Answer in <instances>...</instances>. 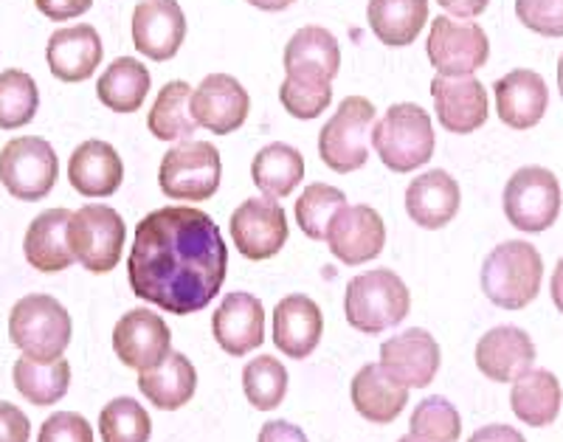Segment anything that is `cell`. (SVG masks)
Wrapping results in <instances>:
<instances>
[{"label": "cell", "mask_w": 563, "mask_h": 442, "mask_svg": "<svg viewBox=\"0 0 563 442\" xmlns=\"http://www.w3.org/2000/svg\"><path fill=\"white\" fill-rule=\"evenodd\" d=\"M561 184L547 167H521L507 180L501 195L507 223L525 234H541L552 229L561 214Z\"/></svg>", "instance_id": "cell-8"}, {"label": "cell", "mask_w": 563, "mask_h": 442, "mask_svg": "<svg viewBox=\"0 0 563 442\" xmlns=\"http://www.w3.org/2000/svg\"><path fill=\"white\" fill-rule=\"evenodd\" d=\"M467 442H527V440H525V434L512 429V426L493 423V426H485V429L474 431Z\"/></svg>", "instance_id": "cell-47"}, {"label": "cell", "mask_w": 563, "mask_h": 442, "mask_svg": "<svg viewBox=\"0 0 563 442\" xmlns=\"http://www.w3.org/2000/svg\"><path fill=\"white\" fill-rule=\"evenodd\" d=\"M141 395L161 411H175L192 400L198 389V372L184 353H169V358L150 372H139Z\"/></svg>", "instance_id": "cell-30"}, {"label": "cell", "mask_w": 563, "mask_h": 442, "mask_svg": "<svg viewBox=\"0 0 563 442\" xmlns=\"http://www.w3.org/2000/svg\"><path fill=\"white\" fill-rule=\"evenodd\" d=\"M225 268L223 231L195 206L155 209L135 225L130 288L155 308L175 316L200 313L223 288Z\"/></svg>", "instance_id": "cell-1"}, {"label": "cell", "mask_w": 563, "mask_h": 442, "mask_svg": "<svg viewBox=\"0 0 563 442\" xmlns=\"http://www.w3.org/2000/svg\"><path fill=\"white\" fill-rule=\"evenodd\" d=\"M150 82L153 79H150L147 65H141L133 57H119L99 77L97 97L113 113H135L147 102Z\"/></svg>", "instance_id": "cell-32"}, {"label": "cell", "mask_w": 563, "mask_h": 442, "mask_svg": "<svg viewBox=\"0 0 563 442\" xmlns=\"http://www.w3.org/2000/svg\"><path fill=\"white\" fill-rule=\"evenodd\" d=\"M558 90H561V99H563V54L558 59Z\"/></svg>", "instance_id": "cell-51"}, {"label": "cell", "mask_w": 563, "mask_h": 442, "mask_svg": "<svg viewBox=\"0 0 563 442\" xmlns=\"http://www.w3.org/2000/svg\"><path fill=\"white\" fill-rule=\"evenodd\" d=\"M32 440V423L26 411L14 404L0 400V442H29Z\"/></svg>", "instance_id": "cell-44"}, {"label": "cell", "mask_w": 563, "mask_h": 442, "mask_svg": "<svg viewBox=\"0 0 563 442\" xmlns=\"http://www.w3.org/2000/svg\"><path fill=\"white\" fill-rule=\"evenodd\" d=\"M37 442H93V429L77 411H57L40 426Z\"/></svg>", "instance_id": "cell-43"}, {"label": "cell", "mask_w": 563, "mask_h": 442, "mask_svg": "<svg viewBox=\"0 0 563 442\" xmlns=\"http://www.w3.org/2000/svg\"><path fill=\"white\" fill-rule=\"evenodd\" d=\"M440 128L449 133L467 135L485 128L487 122V90L476 77H434L431 79Z\"/></svg>", "instance_id": "cell-17"}, {"label": "cell", "mask_w": 563, "mask_h": 442, "mask_svg": "<svg viewBox=\"0 0 563 442\" xmlns=\"http://www.w3.org/2000/svg\"><path fill=\"white\" fill-rule=\"evenodd\" d=\"M327 248L344 265H364L378 257L386 245V225L372 206H344L327 229Z\"/></svg>", "instance_id": "cell-14"}, {"label": "cell", "mask_w": 563, "mask_h": 442, "mask_svg": "<svg viewBox=\"0 0 563 442\" xmlns=\"http://www.w3.org/2000/svg\"><path fill=\"white\" fill-rule=\"evenodd\" d=\"M192 119L198 128L211 130L214 135H229L240 130L249 119V90L229 74H209L189 99Z\"/></svg>", "instance_id": "cell-15"}, {"label": "cell", "mask_w": 563, "mask_h": 442, "mask_svg": "<svg viewBox=\"0 0 563 442\" xmlns=\"http://www.w3.org/2000/svg\"><path fill=\"white\" fill-rule=\"evenodd\" d=\"M40 90L32 74L9 68L0 74V130L26 128L37 115Z\"/></svg>", "instance_id": "cell-36"}, {"label": "cell", "mask_w": 563, "mask_h": 442, "mask_svg": "<svg viewBox=\"0 0 563 442\" xmlns=\"http://www.w3.org/2000/svg\"><path fill=\"white\" fill-rule=\"evenodd\" d=\"M321 333H324V316L310 296L290 294L274 310V344L285 358L301 361L316 353Z\"/></svg>", "instance_id": "cell-23"}, {"label": "cell", "mask_w": 563, "mask_h": 442, "mask_svg": "<svg viewBox=\"0 0 563 442\" xmlns=\"http://www.w3.org/2000/svg\"><path fill=\"white\" fill-rule=\"evenodd\" d=\"M211 335L220 350L234 358L254 353L265 341V310L256 296L234 290L220 301V308L211 316Z\"/></svg>", "instance_id": "cell-19"}, {"label": "cell", "mask_w": 563, "mask_h": 442, "mask_svg": "<svg viewBox=\"0 0 563 442\" xmlns=\"http://www.w3.org/2000/svg\"><path fill=\"white\" fill-rule=\"evenodd\" d=\"M411 294L395 270L375 268L350 279L344 296V316L352 330L380 335L409 316Z\"/></svg>", "instance_id": "cell-2"}, {"label": "cell", "mask_w": 563, "mask_h": 442, "mask_svg": "<svg viewBox=\"0 0 563 442\" xmlns=\"http://www.w3.org/2000/svg\"><path fill=\"white\" fill-rule=\"evenodd\" d=\"M493 93H496L499 119L512 130L536 128L550 108V88L544 77L530 68H516L507 77L496 79Z\"/></svg>", "instance_id": "cell-24"}, {"label": "cell", "mask_w": 563, "mask_h": 442, "mask_svg": "<svg viewBox=\"0 0 563 442\" xmlns=\"http://www.w3.org/2000/svg\"><path fill=\"white\" fill-rule=\"evenodd\" d=\"M563 389L561 380L550 369H530L519 380H512L510 409L521 423L532 429L552 426L561 415Z\"/></svg>", "instance_id": "cell-29"}, {"label": "cell", "mask_w": 563, "mask_h": 442, "mask_svg": "<svg viewBox=\"0 0 563 442\" xmlns=\"http://www.w3.org/2000/svg\"><path fill=\"white\" fill-rule=\"evenodd\" d=\"M256 442H310V440L305 437V431H301L299 426L288 423V420H271V423H265L263 429H260Z\"/></svg>", "instance_id": "cell-46"}, {"label": "cell", "mask_w": 563, "mask_h": 442, "mask_svg": "<svg viewBox=\"0 0 563 442\" xmlns=\"http://www.w3.org/2000/svg\"><path fill=\"white\" fill-rule=\"evenodd\" d=\"M550 296H552V305H555V308H558V313H563V257L558 259L555 270H552Z\"/></svg>", "instance_id": "cell-49"}, {"label": "cell", "mask_w": 563, "mask_h": 442, "mask_svg": "<svg viewBox=\"0 0 563 442\" xmlns=\"http://www.w3.org/2000/svg\"><path fill=\"white\" fill-rule=\"evenodd\" d=\"M474 358L487 380L507 384V380H519L525 372H530L538 353L525 330L501 324V328H493L482 335Z\"/></svg>", "instance_id": "cell-21"}, {"label": "cell", "mask_w": 563, "mask_h": 442, "mask_svg": "<svg viewBox=\"0 0 563 442\" xmlns=\"http://www.w3.org/2000/svg\"><path fill=\"white\" fill-rule=\"evenodd\" d=\"M14 389L34 406H54L68 395L70 386V364L65 358L40 364L29 355L14 361L12 366Z\"/></svg>", "instance_id": "cell-35"}, {"label": "cell", "mask_w": 563, "mask_h": 442, "mask_svg": "<svg viewBox=\"0 0 563 442\" xmlns=\"http://www.w3.org/2000/svg\"><path fill=\"white\" fill-rule=\"evenodd\" d=\"M74 321L63 301L48 294H29L14 301L9 313V339L20 353L40 364L63 358L70 344Z\"/></svg>", "instance_id": "cell-4"}, {"label": "cell", "mask_w": 563, "mask_h": 442, "mask_svg": "<svg viewBox=\"0 0 563 442\" xmlns=\"http://www.w3.org/2000/svg\"><path fill=\"white\" fill-rule=\"evenodd\" d=\"M375 104L364 97H346L319 133V155L333 173L350 175L369 161Z\"/></svg>", "instance_id": "cell-7"}, {"label": "cell", "mask_w": 563, "mask_h": 442, "mask_svg": "<svg viewBox=\"0 0 563 442\" xmlns=\"http://www.w3.org/2000/svg\"><path fill=\"white\" fill-rule=\"evenodd\" d=\"M243 391L249 404L260 411H271L288 395V369L274 355H260L243 369Z\"/></svg>", "instance_id": "cell-37"}, {"label": "cell", "mask_w": 563, "mask_h": 442, "mask_svg": "<svg viewBox=\"0 0 563 442\" xmlns=\"http://www.w3.org/2000/svg\"><path fill=\"white\" fill-rule=\"evenodd\" d=\"M516 18L541 37H563V0H516Z\"/></svg>", "instance_id": "cell-42"}, {"label": "cell", "mask_w": 563, "mask_h": 442, "mask_svg": "<svg viewBox=\"0 0 563 442\" xmlns=\"http://www.w3.org/2000/svg\"><path fill=\"white\" fill-rule=\"evenodd\" d=\"M231 240L245 259H271L288 243V218L276 200L251 198L234 209L229 220Z\"/></svg>", "instance_id": "cell-12"}, {"label": "cell", "mask_w": 563, "mask_h": 442, "mask_svg": "<svg viewBox=\"0 0 563 442\" xmlns=\"http://www.w3.org/2000/svg\"><path fill=\"white\" fill-rule=\"evenodd\" d=\"M482 290L501 310H525L541 290L544 259L536 245L507 240L496 245L482 265Z\"/></svg>", "instance_id": "cell-3"}, {"label": "cell", "mask_w": 563, "mask_h": 442, "mask_svg": "<svg viewBox=\"0 0 563 442\" xmlns=\"http://www.w3.org/2000/svg\"><path fill=\"white\" fill-rule=\"evenodd\" d=\"M409 431L429 442H456L462 434V417L449 398L431 395L417 404Z\"/></svg>", "instance_id": "cell-40"}, {"label": "cell", "mask_w": 563, "mask_h": 442, "mask_svg": "<svg viewBox=\"0 0 563 442\" xmlns=\"http://www.w3.org/2000/svg\"><path fill=\"white\" fill-rule=\"evenodd\" d=\"M57 178V153L40 135H20L0 150V184L14 200L48 198Z\"/></svg>", "instance_id": "cell-9"}, {"label": "cell", "mask_w": 563, "mask_h": 442, "mask_svg": "<svg viewBox=\"0 0 563 442\" xmlns=\"http://www.w3.org/2000/svg\"><path fill=\"white\" fill-rule=\"evenodd\" d=\"M397 442H429V440H422V437L411 434V431H409V434H406V437H400V440H397Z\"/></svg>", "instance_id": "cell-52"}, {"label": "cell", "mask_w": 563, "mask_h": 442, "mask_svg": "<svg viewBox=\"0 0 563 442\" xmlns=\"http://www.w3.org/2000/svg\"><path fill=\"white\" fill-rule=\"evenodd\" d=\"M113 350L124 366L135 372H150L169 358L173 333L158 313L135 308L115 321Z\"/></svg>", "instance_id": "cell-13"}, {"label": "cell", "mask_w": 563, "mask_h": 442, "mask_svg": "<svg viewBox=\"0 0 563 442\" xmlns=\"http://www.w3.org/2000/svg\"><path fill=\"white\" fill-rule=\"evenodd\" d=\"M68 180L82 198H110L124 180V161L113 144L88 139L68 161Z\"/></svg>", "instance_id": "cell-25"}, {"label": "cell", "mask_w": 563, "mask_h": 442, "mask_svg": "<svg viewBox=\"0 0 563 442\" xmlns=\"http://www.w3.org/2000/svg\"><path fill=\"white\" fill-rule=\"evenodd\" d=\"M245 3H251V7L263 9V12H282V9L294 7L296 0H245Z\"/></svg>", "instance_id": "cell-50"}, {"label": "cell", "mask_w": 563, "mask_h": 442, "mask_svg": "<svg viewBox=\"0 0 563 442\" xmlns=\"http://www.w3.org/2000/svg\"><path fill=\"white\" fill-rule=\"evenodd\" d=\"M99 434L102 442H147L153 420L139 400L115 398L99 411Z\"/></svg>", "instance_id": "cell-39"}, {"label": "cell", "mask_w": 563, "mask_h": 442, "mask_svg": "<svg viewBox=\"0 0 563 442\" xmlns=\"http://www.w3.org/2000/svg\"><path fill=\"white\" fill-rule=\"evenodd\" d=\"M366 20L384 45H411L429 20V0H369Z\"/></svg>", "instance_id": "cell-31"}, {"label": "cell", "mask_w": 563, "mask_h": 442, "mask_svg": "<svg viewBox=\"0 0 563 442\" xmlns=\"http://www.w3.org/2000/svg\"><path fill=\"white\" fill-rule=\"evenodd\" d=\"M350 395L355 411L375 426L395 423L397 415L409 404V389L397 384L380 364L361 366L358 375L352 378Z\"/></svg>", "instance_id": "cell-27"}, {"label": "cell", "mask_w": 563, "mask_h": 442, "mask_svg": "<svg viewBox=\"0 0 563 442\" xmlns=\"http://www.w3.org/2000/svg\"><path fill=\"white\" fill-rule=\"evenodd\" d=\"M305 178V158L290 144L274 142L254 155L251 180L265 198H288Z\"/></svg>", "instance_id": "cell-33"}, {"label": "cell", "mask_w": 563, "mask_h": 442, "mask_svg": "<svg viewBox=\"0 0 563 442\" xmlns=\"http://www.w3.org/2000/svg\"><path fill=\"white\" fill-rule=\"evenodd\" d=\"M490 57V40L474 20L440 14L431 20L429 59L437 77H474Z\"/></svg>", "instance_id": "cell-11"}, {"label": "cell", "mask_w": 563, "mask_h": 442, "mask_svg": "<svg viewBox=\"0 0 563 442\" xmlns=\"http://www.w3.org/2000/svg\"><path fill=\"white\" fill-rule=\"evenodd\" d=\"M186 40V18L178 0H141L133 12V45L155 63H167Z\"/></svg>", "instance_id": "cell-16"}, {"label": "cell", "mask_w": 563, "mask_h": 442, "mask_svg": "<svg viewBox=\"0 0 563 442\" xmlns=\"http://www.w3.org/2000/svg\"><path fill=\"white\" fill-rule=\"evenodd\" d=\"M372 147L397 175L426 167L434 155V124L420 104H391L372 128Z\"/></svg>", "instance_id": "cell-5"}, {"label": "cell", "mask_w": 563, "mask_h": 442, "mask_svg": "<svg viewBox=\"0 0 563 442\" xmlns=\"http://www.w3.org/2000/svg\"><path fill=\"white\" fill-rule=\"evenodd\" d=\"M128 243V225L113 206L88 203L70 214L68 245L74 259L90 274H110Z\"/></svg>", "instance_id": "cell-6"}, {"label": "cell", "mask_w": 563, "mask_h": 442, "mask_svg": "<svg viewBox=\"0 0 563 442\" xmlns=\"http://www.w3.org/2000/svg\"><path fill=\"white\" fill-rule=\"evenodd\" d=\"M279 99L282 108L288 110L294 119L310 122V119H319L330 108V102H333V85H308L285 79L279 88Z\"/></svg>", "instance_id": "cell-41"}, {"label": "cell", "mask_w": 563, "mask_h": 442, "mask_svg": "<svg viewBox=\"0 0 563 442\" xmlns=\"http://www.w3.org/2000/svg\"><path fill=\"white\" fill-rule=\"evenodd\" d=\"M34 7L48 20H74L82 18L93 7V0H34Z\"/></svg>", "instance_id": "cell-45"}, {"label": "cell", "mask_w": 563, "mask_h": 442, "mask_svg": "<svg viewBox=\"0 0 563 442\" xmlns=\"http://www.w3.org/2000/svg\"><path fill=\"white\" fill-rule=\"evenodd\" d=\"M460 184L445 169H431L406 189V212L420 229H445L460 212Z\"/></svg>", "instance_id": "cell-26"}, {"label": "cell", "mask_w": 563, "mask_h": 442, "mask_svg": "<svg viewBox=\"0 0 563 442\" xmlns=\"http://www.w3.org/2000/svg\"><path fill=\"white\" fill-rule=\"evenodd\" d=\"M68 209H45L43 214L32 220L23 237V254L29 265L37 268L40 274H57V270L70 268L74 263V251L68 245Z\"/></svg>", "instance_id": "cell-28"}, {"label": "cell", "mask_w": 563, "mask_h": 442, "mask_svg": "<svg viewBox=\"0 0 563 442\" xmlns=\"http://www.w3.org/2000/svg\"><path fill=\"white\" fill-rule=\"evenodd\" d=\"M346 206V195L335 186L310 184L296 200V223L310 240H324L335 214Z\"/></svg>", "instance_id": "cell-38"}, {"label": "cell", "mask_w": 563, "mask_h": 442, "mask_svg": "<svg viewBox=\"0 0 563 442\" xmlns=\"http://www.w3.org/2000/svg\"><path fill=\"white\" fill-rule=\"evenodd\" d=\"M440 344L434 335L411 328L380 346V366L406 389H426L440 372Z\"/></svg>", "instance_id": "cell-18"}, {"label": "cell", "mask_w": 563, "mask_h": 442, "mask_svg": "<svg viewBox=\"0 0 563 442\" xmlns=\"http://www.w3.org/2000/svg\"><path fill=\"white\" fill-rule=\"evenodd\" d=\"M220 153L209 142H184L164 155L158 167L161 192L169 200H209L220 189Z\"/></svg>", "instance_id": "cell-10"}, {"label": "cell", "mask_w": 563, "mask_h": 442, "mask_svg": "<svg viewBox=\"0 0 563 442\" xmlns=\"http://www.w3.org/2000/svg\"><path fill=\"white\" fill-rule=\"evenodd\" d=\"M285 79L308 85H333L341 68L339 40L321 26H305L285 45Z\"/></svg>", "instance_id": "cell-20"}, {"label": "cell", "mask_w": 563, "mask_h": 442, "mask_svg": "<svg viewBox=\"0 0 563 442\" xmlns=\"http://www.w3.org/2000/svg\"><path fill=\"white\" fill-rule=\"evenodd\" d=\"M449 14H456L462 20H474L479 14H485V9L490 7V0H437Z\"/></svg>", "instance_id": "cell-48"}, {"label": "cell", "mask_w": 563, "mask_h": 442, "mask_svg": "<svg viewBox=\"0 0 563 442\" xmlns=\"http://www.w3.org/2000/svg\"><path fill=\"white\" fill-rule=\"evenodd\" d=\"M102 40L99 32L88 23L79 26H65L48 37L45 45V59L59 82H85L97 74L102 65Z\"/></svg>", "instance_id": "cell-22"}, {"label": "cell", "mask_w": 563, "mask_h": 442, "mask_svg": "<svg viewBox=\"0 0 563 442\" xmlns=\"http://www.w3.org/2000/svg\"><path fill=\"white\" fill-rule=\"evenodd\" d=\"M189 99H192V85L184 79H173L161 88L147 119L150 133L158 142H192L198 122L192 119Z\"/></svg>", "instance_id": "cell-34"}]
</instances>
